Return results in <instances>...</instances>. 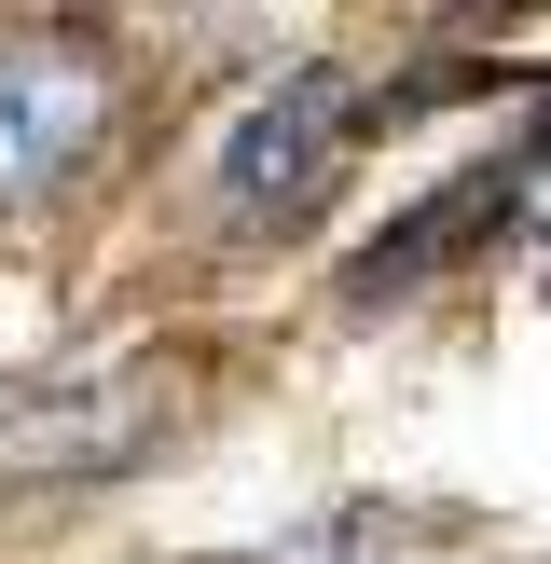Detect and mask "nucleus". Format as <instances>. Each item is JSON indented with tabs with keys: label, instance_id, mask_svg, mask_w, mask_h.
I'll use <instances>...</instances> for the list:
<instances>
[{
	"label": "nucleus",
	"instance_id": "39448f33",
	"mask_svg": "<svg viewBox=\"0 0 551 564\" xmlns=\"http://www.w3.org/2000/svg\"><path fill=\"white\" fill-rule=\"evenodd\" d=\"M441 14H483V0H441Z\"/></svg>",
	"mask_w": 551,
	"mask_h": 564
},
{
	"label": "nucleus",
	"instance_id": "7ed1b4c3",
	"mask_svg": "<svg viewBox=\"0 0 551 564\" xmlns=\"http://www.w3.org/2000/svg\"><path fill=\"white\" fill-rule=\"evenodd\" d=\"M97 124H110V83L83 69V55H55V42H0V207L55 193L83 152H97Z\"/></svg>",
	"mask_w": 551,
	"mask_h": 564
},
{
	"label": "nucleus",
	"instance_id": "20e7f679",
	"mask_svg": "<svg viewBox=\"0 0 551 564\" xmlns=\"http://www.w3.org/2000/svg\"><path fill=\"white\" fill-rule=\"evenodd\" d=\"M510 193H523V165H468L455 193H428L400 235H372V248L345 262V303H386V290H413V275H441L468 235H483V220H510Z\"/></svg>",
	"mask_w": 551,
	"mask_h": 564
},
{
	"label": "nucleus",
	"instance_id": "f03ea898",
	"mask_svg": "<svg viewBox=\"0 0 551 564\" xmlns=\"http://www.w3.org/2000/svg\"><path fill=\"white\" fill-rule=\"evenodd\" d=\"M125 455H152V372L138 358L0 386V468H125Z\"/></svg>",
	"mask_w": 551,
	"mask_h": 564
},
{
	"label": "nucleus",
	"instance_id": "f257e3e1",
	"mask_svg": "<svg viewBox=\"0 0 551 564\" xmlns=\"http://www.w3.org/2000/svg\"><path fill=\"white\" fill-rule=\"evenodd\" d=\"M345 138H358L345 69H290L276 97H248V124L220 138V220H235V235H290V220L345 180Z\"/></svg>",
	"mask_w": 551,
	"mask_h": 564
}]
</instances>
